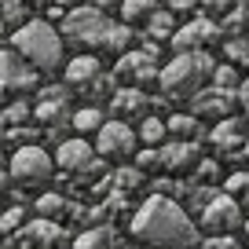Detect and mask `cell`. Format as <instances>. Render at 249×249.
Listing matches in <instances>:
<instances>
[{"instance_id": "5b68a950", "label": "cell", "mask_w": 249, "mask_h": 249, "mask_svg": "<svg viewBox=\"0 0 249 249\" xmlns=\"http://www.w3.org/2000/svg\"><path fill=\"white\" fill-rule=\"evenodd\" d=\"M242 224H246L242 220V205L231 195H213L202 205V231L213 234V238H231Z\"/></svg>"}, {"instance_id": "1f68e13d", "label": "cell", "mask_w": 249, "mask_h": 249, "mask_svg": "<svg viewBox=\"0 0 249 249\" xmlns=\"http://www.w3.org/2000/svg\"><path fill=\"white\" fill-rule=\"evenodd\" d=\"M26 117H30V107H26V103H11L8 114H4V121H8V124H18V121H26Z\"/></svg>"}, {"instance_id": "ab89813d", "label": "cell", "mask_w": 249, "mask_h": 249, "mask_svg": "<svg viewBox=\"0 0 249 249\" xmlns=\"http://www.w3.org/2000/svg\"><path fill=\"white\" fill-rule=\"evenodd\" d=\"M26 4H48V0H26Z\"/></svg>"}, {"instance_id": "4316f807", "label": "cell", "mask_w": 249, "mask_h": 249, "mask_svg": "<svg viewBox=\"0 0 249 249\" xmlns=\"http://www.w3.org/2000/svg\"><path fill=\"white\" fill-rule=\"evenodd\" d=\"M73 128H77L81 136H85V132H99V128H103V110H95V107L77 110V114H73Z\"/></svg>"}, {"instance_id": "836d02e7", "label": "cell", "mask_w": 249, "mask_h": 249, "mask_svg": "<svg viewBox=\"0 0 249 249\" xmlns=\"http://www.w3.org/2000/svg\"><path fill=\"white\" fill-rule=\"evenodd\" d=\"M234 99H238V107L249 114V77H242V85H238V92H234Z\"/></svg>"}, {"instance_id": "ac0fdd59", "label": "cell", "mask_w": 249, "mask_h": 249, "mask_svg": "<svg viewBox=\"0 0 249 249\" xmlns=\"http://www.w3.org/2000/svg\"><path fill=\"white\" fill-rule=\"evenodd\" d=\"M165 128H169L172 136H179V143H191V140L198 136V128H202V124H198L195 114H172L169 121H165Z\"/></svg>"}, {"instance_id": "4fadbf2b", "label": "cell", "mask_w": 249, "mask_h": 249, "mask_svg": "<svg viewBox=\"0 0 249 249\" xmlns=\"http://www.w3.org/2000/svg\"><path fill=\"white\" fill-rule=\"evenodd\" d=\"M161 165L169 172H195L198 165V147L195 143H169V147L161 150Z\"/></svg>"}, {"instance_id": "603a6c76", "label": "cell", "mask_w": 249, "mask_h": 249, "mask_svg": "<svg viewBox=\"0 0 249 249\" xmlns=\"http://www.w3.org/2000/svg\"><path fill=\"white\" fill-rule=\"evenodd\" d=\"M150 37L154 40H172V33H176V18H172V11H154L147 22Z\"/></svg>"}, {"instance_id": "d590c367", "label": "cell", "mask_w": 249, "mask_h": 249, "mask_svg": "<svg viewBox=\"0 0 249 249\" xmlns=\"http://www.w3.org/2000/svg\"><path fill=\"white\" fill-rule=\"evenodd\" d=\"M209 249H238V246H234V238H213Z\"/></svg>"}, {"instance_id": "7402d4cb", "label": "cell", "mask_w": 249, "mask_h": 249, "mask_svg": "<svg viewBox=\"0 0 249 249\" xmlns=\"http://www.w3.org/2000/svg\"><path fill=\"white\" fill-rule=\"evenodd\" d=\"M238 85H242V77H238V70H234L231 62H224V66L213 70V88H216V92L234 95V92H238Z\"/></svg>"}, {"instance_id": "9c48e42d", "label": "cell", "mask_w": 249, "mask_h": 249, "mask_svg": "<svg viewBox=\"0 0 249 249\" xmlns=\"http://www.w3.org/2000/svg\"><path fill=\"white\" fill-rule=\"evenodd\" d=\"M216 37H220V26L213 22V18H195V22L179 26L169 44L176 48V55H183V52H202V48L209 44V40H216Z\"/></svg>"}, {"instance_id": "e0dca14e", "label": "cell", "mask_w": 249, "mask_h": 249, "mask_svg": "<svg viewBox=\"0 0 249 249\" xmlns=\"http://www.w3.org/2000/svg\"><path fill=\"white\" fill-rule=\"evenodd\" d=\"M154 11H158V0H121L124 26H147Z\"/></svg>"}, {"instance_id": "4dcf8cb0", "label": "cell", "mask_w": 249, "mask_h": 249, "mask_svg": "<svg viewBox=\"0 0 249 249\" xmlns=\"http://www.w3.org/2000/svg\"><path fill=\"white\" fill-rule=\"evenodd\" d=\"M22 227V209H8L0 216V231H18Z\"/></svg>"}, {"instance_id": "8992f818", "label": "cell", "mask_w": 249, "mask_h": 249, "mask_svg": "<svg viewBox=\"0 0 249 249\" xmlns=\"http://www.w3.org/2000/svg\"><path fill=\"white\" fill-rule=\"evenodd\" d=\"M8 176L18 179L22 187H40V183L52 179V158H48L44 147H18L11 154Z\"/></svg>"}, {"instance_id": "d4e9b609", "label": "cell", "mask_w": 249, "mask_h": 249, "mask_svg": "<svg viewBox=\"0 0 249 249\" xmlns=\"http://www.w3.org/2000/svg\"><path fill=\"white\" fill-rule=\"evenodd\" d=\"M224 52H227V62H231L234 70H238V66H242V70H249V40L246 37H231L224 44Z\"/></svg>"}, {"instance_id": "8d00e7d4", "label": "cell", "mask_w": 249, "mask_h": 249, "mask_svg": "<svg viewBox=\"0 0 249 249\" xmlns=\"http://www.w3.org/2000/svg\"><path fill=\"white\" fill-rule=\"evenodd\" d=\"M55 4H59V11H62V8H70V11H73V4H77V0H55Z\"/></svg>"}, {"instance_id": "74e56055", "label": "cell", "mask_w": 249, "mask_h": 249, "mask_svg": "<svg viewBox=\"0 0 249 249\" xmlns=\"http://www.w3.org/2000/svg\"><path fill=\"white\" fill-rule=\"evenodd\" d=\"M8 187V172H4V165H0V191Z\"/></svg>"}, {"instance_id": "3957f363", "label": "cell", "mask_w": 249, "mask_h": 249, "mask_svg": "<svg viewBox=\"0 0 249 249\" xmlns=\"http://www.w3.org/2000/svg\"><path fill=\"white\" fill-rule=\"evenodd\" d=\"M11 44L37 73H52L62 66V33L44 18L22 22L15 30V37H11Z\"/></svg>"}, {"instance_id": "9a60e30c", "label": "cell", "mask_w": 249, "mask_h": 249, "mask_svg": "<svg viewBox=\"0 0 249 249\" xmlns=\"http://www.w3.org/2000/svg\"><path fill=\"white\" fill-rule=\"evenodd\" d=\"M231 103H234V95H227V92H202V95H195V117H216V121H224L227 114H231Z\"/></svg>"}, {"instance_id": "f35d334b", "label": "cell", "mask_w": 249, "mask_h": 249, "mask_svg": "<svg viewBox=\"0 0 249 249\" xmlns=\"http://www.w3.org/2000/svg\"><path fill=\"white\" fill-rule=\"evenodd\" d=\"M242 150H246V158H249V136H246V147H242Z\"/></svg>"}, {"instance_id": "5bb4252c", "label": "cell", "mask_w": 249, "mask_h": 249, "mask_svg": "<svg viewBox=\"0 0 249 249\" xmlns=\"http://www.w3.org/2000/svg\"><path fill=\"white\" fill-rule=\"evenodd\" d=\"M99 59L95 55H73L70 62H66V85L73 88H88L92 81H99Z\"/></svg>"}, {"instance_id": "6da1fadb", "label": "cell", "mask_w": 249, "mask_h": 249, "mask_svg": "<svg viewBox=\"0 0 249 249\" xmlns=\"http://www.w3.org/2000/svg\"><path fill=\"white\" fill-rule=\"evenodd\" d=\"M132 238L150 249H195L198 246V227L172 198L154 195L136 209L132 216Z\"/></svg>"}, {"instance_id": "484cf974", "label": "cell", "mask_w": 249, "mask_h": 249, "mask_svg": "<svg viewBox=\"0 0 249 249\" xmlns=\"http://www.w3.org/2000/svg\"><path fill=\"white\" fill-rule=\"evenodd\" d=\"M37 213H40V220H55V224H59V216L66 213V198L62 195H40L37 198Z\"/></svg>"}, {"instance_id": "2e32d148", "label": "cell", "mask_w": 249, "mask_h": 249, "mask_svg": "<svg viewBox=\"0 0 249 249\" xmlns=\"http://www.w3.org/2000/svg\"><path fill=\"white\" fill-rule=\"evenodd\" d=\"M22 234L30 246H55V242H62V227L55 220H33Z\"/></svg>"}, {"instance_id": "7c38bea8", "label": "cell", "mask_w": 249, "mask_h": 249, "mask_svg": "<svg viewBox=\"0 0 249 249\" xmlns=\"http://www.w3.org/2000/svg\"><path fill=\"white\" fill-rule=\"evenodd\" d=\"M246 136H249V132L242 128L238 117H224V121L213 124L209 140H213V147H216L220 154H231V150H242V147H246Z\"/></svg>"}, {"instance_id": "ffe728a7", "label": "cell", "mask_w": 249, "mask_h": 249, "mask_svg": "<svg viewBox=\"0 0 249 249\" xmlns=\"http://www.w3.org/2000/svg\"><path fill=\"white\" fill-rule=\"evenodd\" d=\"M136 136H140V143H147V147H161L165 136H169V128H165L161 117L150 114V117H143V124H140V132H136Z\"/></svg>"}, {"instance_id": "d6a6232c", "label": "cell", "mask_w": 249, "mask_h": 249, "mask_svg": "<svg viewBox=\"0 0 249 249\" xmlns=\"http://www.w3.org/2000/svg\"><path fill=\"white\" fill-rule=\"evenodd\" d=\"M202 8L209 11V15H227V11H231V0H202Z\"/></svg>"}, {"instance_id": "8fae6325", "label": "cell", "mask_w": 249, "mask_h": 249, "mask_svg": "<svg viewBox=\"0 0 249 249\" xmlns=\"http://www.w3.org/2000/svg\"><path fill=\"white\" fill-rule=\"evenodd\" d=\"M117 73L128 81H136V88H140V81H154L158 70H154V48H147V52H124L121 62H117Z\"/></svg>"}, {"instance_id": "83f0119b", "label": "cell", "mask_w": 249, "mask_h": 249, "mask_svg": "<svg viewBox=\"0 0 249 249\" xmlns=\"http://www.w3.org/2000/svg\"><path fill=\"white\" fill-rule=\"evenodd\" d=\"M0 18L11 26H22L26 22V0H0Z\"/></svg>"}, {"instance_id": "44dd1931", "label": "cell", "mask_w": 249, "mask_h": 249, "mask_svg": "<svg viewBox=\"0 0 249 249\" xmlns=\"http://www.w3.org/2000/svg\"><path fill=\"white\" fill-rule=\"evenodd\" d=\"M62 107H66V95H62V92H48L44 103H40L33 114H37L40 124H55V121H59V114H62Z\"/></svg>"}, {"instance_id": "f1b7e54d", "label": "cell", "mask_w": 249, "mask_h": 249, "mask_svg": "<svg viewBox=\"0 0 249 249\" xmlns=\"http://www.w3.org/2000/svg\"><path fill=\"white\" fill-rule=\"evenodd\" d=\"M114 107L117 110H140V107H147V99H143L140 88H124V92L114 99Z\"/></svg>"}, {"instance_id": "30bf717a", "label": "cell", "mask_w": 249, "mask_h": 249, "mask_svg": "<svg viewBox=\"0 0 249 249\" xmlns=\"http://www.w3.org/2000/svg\"><path fill=\"white\" fill-rule=\"evenodd\" d=\"M55 165H59L62 172H73V176H81L88 165H95V147L85 140V136H77V140H66V143H59V150H55Z\"/></svg>"}, {"instance_id": "f546056e", "label": "cell", "mask_w": 249, "mask_h": 249, "mask_svg": "<svg viewBox=\"0 0 249 249\" xmlns=\"http://www.w3.org/2000/svg\"><path fill=\"white\" fill-rule=\"evenodd\" d=\"M140 179H143V172H140V169H117V187H121V191L136 187Z\"/></svg>"}, {"instance_id": "277c9868", "label": "cell", "mask_w": 249, "mask_h": 249, "mask_svg": "<svg viewBox=\"0 0 249 249\" xmlns=\"http://www.w3.org/2000/svg\"><path fill=\"white\" fill-rule=\"evenodd\" d=\"M213 70H216V62L205 52H183V55H176L165 70H158V85L169 95H179V99L202 95V88L213 81Z\"/></svg>"}, {"instance_id": "cb8c5ba5", "label": "cell", "mask_w": 249, "mask_h": 249, "mask_svg": "<svg viewBox=\"0 0 249 249\" xmlns=\"http://www.w3.org/2000/svg\"><path fill=\"white\" fill-rule=\"evenodd\" d=\"M224 195H231L242 209H249V172H234V176H227Z\"/></svg>"}, {"instance_id": "d6986e66", "label": "cell", "mask_w": 249, "mask_h": 249, "mask_svg": "<svg viewBox=\"0 0 249 249\" xmlns=\"http://www.w3.org/2000/svg\"><path fill=\"white\" fill-rule=\"evenodd\" d=\"M73 249H114V231H110V227L81 231V238L73 242Z\"/></svg>"}, {"instance_id": "60d3db41", "label": "cell", "mask_w": 249, "mask_h": 249, "mask_svg": "<svg viewBox=\"0 0 249 249\" xmlns=\"http://www.w3.org/2000/svg\"><path fill=\"white\" fill-rule=\"evenodd\" d=\"M246 234H249V220H246Z\"/></svg>"}, {"instance_id": "7a4b0ae2", "label": "cell", "mask_w": 249, "mask_h": 249, "mask_svg": "<svg viewBox=\"0 0 249 249\" xmlns=\"http://www.w3.org/2000/svg\"><path fill=\"white\" fill-rule=\"evenodd\" d=\"M62 37L81 48H99V52H121L132 40V30L121 22H110L99 8H73L62 18Z\"/></svg>"}, {"instance_id": "52a82bcc", "label": "cell", "mask_w": 249, "mask_h": 249, "mask_svg": "<svg viewBox=\"0 0 249 249\" xmlns=\"http://www.w3.org/2000/svg\"><path fill=\"white\" fill-rule=\"evenodd\" d=\"M95 154L103 158H132L140 147V136L128 128L124 121H103V128L95 132Z\"/></svg>"}, {"instance_id": "e575fe53", "label": "cell", "mask_w": 249, "mask_h": 249, "mask_svg": "<svg viewBox=\"0 0 249 249\" xmlns=\"http://www.w3.org/2000/svg\"><path fill=\"white\" fill-rule=\"evenodd\" d=\"M198 0H169V11H191Z\"/></svg>"}, {"instance_id": "ba28073f", "label": "cell", "mask_w": 249, "mask_h": 249, "mask_svg": "<svg viewBox=\"0 0 249 249\" xmlns=\"http://www.w3.org/2000/svg\"><path fill=\"white\" fill-rule=\"evenodd\" d=\"M37 77L40 73L33 70L15 48L0 52V92H30V88H37Z\"/></svg>"}]
</instances>
